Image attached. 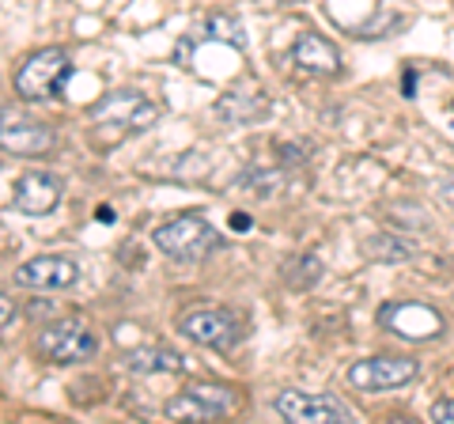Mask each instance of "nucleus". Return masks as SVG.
Returning <instances> with one entry per match:
<instances>
[{
  "mask_svg": "<svg viewBox=\"0 0 454 424\" xmlns=\"http://www.w3.org/2000/svg\"><path fill=\"white\" fill-rule=\"evenodd\" d=\"M57 145L53 130L46 125H23V122H12V114H4V152L12 155H42Z\"/></svg>",
  "mask_w": 454,
  "mask_h": 424,
  "instance_id": "nucleus-13",
  "label": "nucleus"
},
{
  "mask_svg": "<svg viewBox=\"0 0 454 424\" xmlns=\"http://www.w3.org/2000/svg\"><path fill=\"white\" fill-rule=\"evenodd\" d=\"M450 106H454V103H450Z\"/></svg>",
  "mask_w": 454,
  "mask_h": 424,
  "instance_id": "nucleus-22",
  "label": "nucleus"
},
{
  "mask_svg": "<svg viewBox=\"0 0 454 424\" xmlns=\"http://www.w3.org/2000/svg\"><path fill=\"white\" fill-rule=\"evenodd\" d=\"M273 409L284 420H295V424H345V420H352L345 402L330 398V394H307V390H280L273 398Z\"/></svg>",
  "mask_w": 454,
  "mask_h": 424,
  "instance_id": "nucleus-7",
  "label": "nucleus"
},
{
  "mask_svg": "<svg viewBox=\"0 0 454 424\" xmlns=\"http://www.w3.org/2000/svg\"><path fill=\"white\" fill-rule=\"evenodd\" d=\"M98 220H103V224H114V208L103 205V208H98Z\"/></svg>",
  "mask_w": 454,
  "mask_h": 424,
  "instance_id": "nucleus-21",
  "label": "nucleus"
},
{
  "mask_svg": "<svg viewBox=\"0 0 454 424\" xmlns=\"http://www.w3.org/2000/svg\"><path fill=\"white\" fill-rule=\"evenodd\" d=\"M364 254L367 258H375V262H409L417 254V247L409 243V239H402V235L379 232V235H372L364 243Z\"/></svg>",
  "mask_w": 454,
  "mask_h": 424,
  "instance_id": "nucleus-15",
  "label": "nucleus"
},
{
  "mask_svg": "<svg viewBox=\"0 0 454 424\" xmlns=\"http://www.w3.org/2000/svg\"><path fill=\"white\" fill-rule=\"evenodd\" d=\"M163 413H167V420H212V417H216L201 398H197L193 390L175 394V398L163 405Z\"/></svg>",
  "mask_w": 454,
  "mask_h": 424,
  "instance_id": "nucleus-16",
  "label": "nucleus"
},
{
  "mask_svg": "<svg viewBox=\"0 0 454 424\" xmlns=\"http://www.w3.org/2000/svg\"><path fill=\"white\" fill-rule=\"evenodd\" d=\"M417 379V360L409 357H367L348 367V387L364 394H382L397 390Z\"/></svg>",
  "mask_w": 454,
  "mask_h": 424,
  "instance_id": "nucleus-4",
  "label": "nucleus"
},
{
  "mask_svg": "<svg viewBox=\"0 0 454 424\" xmlns=\"http://www.w3.org/2000/svg\"><path fill=\"white\" fill-rule=\"evenodd\" d=\"M379 326H387L390 334L405 337V342H432V337L443 334V315L432 310L428 303L397 300L379 307Z\"/></svg>",
  "mask_w": 454,
  "mask_h": 424,
  "instance_id": "nucleus-5",
  "label": "nucleus"
},
{
  "mask_svg": "<svg viewBox=\"0 0 454 424\" xmlns=\"http://www.w3.org/2000/svg\"><path fill=\"white\" fill-rule=\"evenodd\" d=\"M190 390H193L197 398H201L216 417L231 413V409L239 405V394H235L231 387H220V383H197V387H190Z\"/></svg>",
  "mask_w": 454,
  "mask_h": 424,
  "instance_id": "nucleus-17",
  "label": "nucleus"
},
{
  "mask_svg": "<svg viewBox=\"0 0 454 424\" xmlns=\"http://www.w3.org/2000/svg\"><path fill=\"white\" fill-rule=\"evenodd\" d=\"M125 364H129V372L137 375H160V372H182V357L175 349H167V345H152V349H133L129 357H125Z\"/></svg>",
  "mask_w": 454,
  "mask_h": 424,
  "instance_id": "nucleus-14",
  "label": "nucleus"
},
{
  "mask_svg": "<svg viewBox=\"0 0 454 424\" xmlns=\"http://www.w3.org/2000/svg\"><path fill=\"white\" fill-rule=\"evenodd\" d=\"M12 322H16V303H12V295L4 292L0 295V326L12 330Z\"/></svg>",
  "mask_w": 454,
  "mask_h": 424,
  "instance_id": "nucleus-19",
  "label": "nucleus"
},
{
  "mask_svg": "<svg viewBox=\"0 0 454 424\" xmlns=\"http://www.w3.org/2000/svg\"><path fill=\"white\" fill-rule=\"evenodd\" d=\"M292 61L318 76H337L340 73V50L318 31H303L292 46Z\"/></svg>",
  "mask_w": 454,
  "mask_h": 424,
  "instance_id": "nucleus-12",
  "label": "nucleus"
},
{
  "mask_svg": "<svg viewBox=\"0 0 454 424\" xmlns=\"http://www.w3.org/2000/svg\"><path fill=\"white\" fill-rule=\"evenodd\" d=\"M216 118L227 125H254L269 118V95L258 83H239L216 98Z\"/></svg>",
  "mask_w": 454,
  "mask_h": 424,
  "instance_id": "nucleus-11",
  "label": "nucleus"
},
{
  "mask_svg": "<svg viewBox=\"0 0 454 424\" xmlns=\"http://www.w3.org/2000/svg\"><path fill=\"white\" fill-rule=\"evenodd\" d=\"M205 35H208V38H216V42H231L235 50H243V46H247V31H243V23L231 20V16H212Z\"/></svg>",
  "mask_w": 454,
  "mask_h": 424,
  "instance_id": "nucleus-18",
  "label": "nucleus"
},
{
  "mask_svg": "<svg viewBox=\"0 0 454 424\" xmlns=\"http://www.w3.org/2000/svg\"><path fill=\"white\" fill-rule=\"evenodd\" d=\"M91 140L98 152H110L118 140L145 133L160 122V106L140 91H110L91 106Z\"/></svg>",
  "mask_w": 454,
  "mask_h": 424,
  "instance_id": "nucleus-1",
  "label": "nucleus"
},
{
  "mask_svg": "<svg viewBox=\"0 0 454 424\" xmlns=\"http://www.w3.org/2000/svg\"><path fill=\"white\" fill-rule=\"evenodd\" d=\"M155 250L167 254V258L175 262H201L205 254L220 243V235L212 232V224L205 216H197V212H178V216H170L167 224L155 228Z\"/></svg>",
  "mask_w": 454,
  "mask_h": 424,
  "instance_id": "nucleus-2",
  "label": "nucleus"
},
{
  "mask_svg": "<svg viewBox=\"0 0 454 424\" xmlns=\"http://www.w3.org/2000/svg\"><path fill=\"white\" fill-rule=\"evenodd\" d=\"M178 330L197 345L227 349L239 337V322L231 310H223V307H193L178 318Z\"/></svg>",
  "mask_w": 454,
  "mask_h": 424,
  "instance_id": "nucleus-9",
  "label": "nucleus"
},
{
  "mask_svg": "<svg viewBox=\"0 0 454 424\" xmlns=\"http://www.w3.org/2000/svg\"><path fill=\"white\" fill-rule=\"evenodd\" d=\"M98 349V337L76 318L53 322L38 334V352L53 364H76V360H91Z\"/></svg>",
  "mask_w": 454,
  "mask_h": 424,
  "instance_id": "nucleus-6",
  "label": "nucleus"
},
{
  "mask_svg": "<svg viewBox=\"0 0 454 424\" xmlns=\"http://www.w3.org/2000/svg\"><path fill=\"white\" fill-rule=\"evenodd\" d=\"M432 420L454 424V402H435V405H432Z\"/></svg>",
  "mask_w": 454,
  "mask_h": 424,
  "instance_id": "nucleus-20",
  "label": "nucleus"
},
{
  "mask_svg": "<svg viewBox=\"0 0 454 424\" xmlns=\"http://www.w3.org/2000/svg\"><path fill=\"white\" fill-rule=\"evenodd\" d=\"M65 193V182L50 171H27L20 175L16 190H12V208L23 216H50Z\"/></svg>",
  "mask_w": 454,
  "mask_h": 424,
  "instance_id": "nucleus-10",
  "label": "nucleus"
},
{
  "mask_svg": "<svg viewBox=\"0 0 454 424\" xmlns=\"http://www.w3.org/2000/svg\"><path fill=\"white\" fill-rule=\"evenodd\" d=\"M80 280V262L68 254H38V258L23 262L16 270L20 288H38V292H61L73 288Z\"/></svg>",
  "mask_w": 454,
  "mask_h": 424,
  "instance_id": "nucleus-8",
  "label": "nucleus"
},
{
  "mask_svg": "<svg viewBox=\"0 0 454 424\" xmlns=\"http://www.w3.org/2000/svg\"><path fill=\"white\" fill-rule=\"evenodd\" d=\"M68 68H73V61H68V53L57 50V46L31 53V58L16 68V95L27 98V103H42V98H50L57 88H61Z\"/></svg>",
  "mask_w": 454,
  "mask_h": 424,
  "instance_id": "nucleus-3",
  "label": "nucleus"
}]
</instances>
